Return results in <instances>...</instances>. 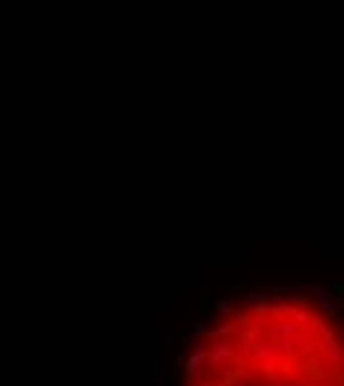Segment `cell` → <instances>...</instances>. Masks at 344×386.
I'll list each match as a JSON object with an SVG mask.
<instances>
[{
	"instance_id": "cell-12",
	"label": "cell",
	"mask_w": 344,
	"mask_h": 386,
	"mask_svg": "<svg viewBox=\"0 0 344 386\" xmlns=\"http://www.w3.org/2000/svg\"><path fill=\"white\" fill-rule=\"evenodd\" d=\"M291 315H294V321L300 324V327H306V324L312 321V315H309V312H306L303 306H300V309H291Z\"/></svg>"
},
{
	"instance_id": "cell-13",
	"label": "cell",
	"mask_w": 344,
	"mask_h": 386,
	"mask_svg": "<svg viewBox=\"0 0 344 386\" xmlns=\"http://www.w3.org/2000/svg\"><path fill=\"white\" fill-rule=\"evenodd\" d=\"M152 374H155V380H163V383H166V377H169V368H166L163 362H155V371H152Z\"/></svg>"
},
{
	"instance_id": "cell-5",
	"label": "cell",
	"mask_w": 344,
	"mask_h": 386,
	"mask_svg": "<svg viewBox=\"0 0 344 386\" xmlns=\"http://www.w3.org/2000/svg\"><path fill=\"white\" fill-rule=\"evenodd\" d=\"M250 303H255V312H258V315L273 312V306H270V300H267V294H264V291H252V294H250Z\"/></svg>"
},
{
	"instance_id": "cell-16",
	"label": "cell",
	"mask_w": 344,
	"mask_h": 386,
	"mask_svg": "<svg viewBox=\"0 0 344 386\" xmlns=\"http://www.w3.org/2000/svg\"><path fill=\"white\" fill-rule=\"evenodd\" d=\"M312 380H314V383L326 380V371H323V368H312Z\"/></svg>"
},
{
	"instance_id": "cell-1",
	"label": "cell",
	"mask_w": 344,
	"mask_h": 386,
	"mask_svg": "<svg viewBox=\"0 0 344 386\" xmlns=\"http://www.w3.org/2000/svg\"><path fill=\"white\" fill-rule=\"evenodd\" d=\"M225 362H235V365H244V359L228 348V342H214L208 348V365L211 368H222Z\"/></svg>"
},
{
	"instance_id": "cell-8",
	"label": "cell",
	"mask_w": 344,
	"mask_h": 386,
	"mask_svg": "<svg viewBox=\"0 0 344 386\" xmlns=\"http://www.w3.org/2000/svg\"><path fill=\"white\" fill-rule=\"evenodd\" d=\"M232 333H235V324H232V321L217 324V327H211V330H208L211 342H222V339H225V336H232Z\"/></svg>"
},
{
	"instance_id": "cell-18",
	"label": "cell",
	"mask_w": 344,
	"mask_h": 386,
	"mask_svg": "<svg viewBox=\"0 0 344 386\" xmlns=\"http://www.w3.org/2000/svg\"><path fill=\"white\" fill-rule=\"evenodd\" d=\"M166 386H178V380H175V377L169 374V377H166Z\"/></svg>"
},
{
	"instance_id": "cell-7",
	"label": "cell",
	"mask_w": 344,
	"mask_h": 386,
	"mask_svg": "<svg viewBox=\"0 0 344 386\" xmlns=\"http://www.w3.org/2000/svg\"><path fill=\"white\" fill-rule=\"evenodd\" d=\"M309 294H312L317 303H323L326 297H332V285H326V282H309Z\"/></svg>"
},
{
	"instance_id": "cell-4",
	"label": "cell",
	"mask_w": 344,
	"mask_h": 386,
	"mask_svg": "<svg viewBox=\"0 0 344 386\" xmlns=\"http://www.w3.org/2000/svg\"><path fill=\"white\" fill-rule=\"evenodd\" d=\"M250 351H252V356H255L258 362H276V356H279L276 342H255Z\"/></svg>"
},
{
	"instance_id": "cell-21",
	"label": "cell",
	"mask_w": 344,
	"mask_h": 386,
	"mask_svg": "<svg viewBox=\"0 0 344 386\" xmlns=\"http://www.w3.org/2000/svg\"><path fill=\"white\" fill-rule=\"evenodd\" d=\"M341 330H344V318H341Z\"/></svg>"
},
{
	"instance_id": "cell-10",
	"label": "cell",
	"mask_w": 344,
	"mask_h": 386,
	"mask_svg": "<svg viewBox=\"0 0 344 386\" xmlns=\"http://www.w3.org/2000/svg\"><path fill=\"white\" fill-rule=\"evenodd\" d=\"M241 342H244V348H252V345H255V342H258V330H255V327H247V330H241Z\"/></svg>"
},
{
	"instance_id": "cell-14",
	"label": "cell",
	"mask_w": 344,
	"mask_h": 386,
	"mask_svg": "<svg viewBox=\"0 0 344 386\" xmlns=\"http://www.w3.org/2000/svg\"><path fill=\"white\" fill-rule=\"evenodd\" d=\"M241 324H244V327H252V312H250V303H247V306L241 309Z\"/></svg>"
},
{
	"instance_id": "cell-11",
	"label": "cell",
	"mask_w": 344,
	"mask_h": 386,
	"mask_svg": "<svg viewBox=\"0 0 344 386\" xmlns=\"http://www.w3.org/2000/svg\"><path fill=\"white\" fill-rule=\"evenodd\" d=\"M214 312H217V315H232V312H235V306H232V300H225V297H222V300L214 303Z\"/></svg>"
},
{
	"instance_id": "cell-6",
	"label": "cell",
	"mask_w": 344,
	"mask_h": 386,
	"mask_svg": "<svg viewBox=\"0 0 344 386\" xmlns=\"http://www.w3.org/2000/svg\"><path fill=\"white\" fill-rule=\"evenodd\" d=\"M300 333V324L297 321H279L273 327V339H282V336H297Z\"/></svg>"
},
{
	"instance_id": "cell-19",
	"label": "cell",
	"mask_w": 344,
	"mask_h": 386,
	"mask_svg": "<svg viewBox=\"0 0 344 386\" xmlns=\"http://www.w3.org/2000/svg\"><path fill=\"white\" fill-rule=\"evenodd\" d=\"M332 291H335V294H344V282L341 285H332Z\"/></svg>"
},
{
	"instance_id": "cell-20",
	"label": "cell",
	"mask_w": 344,
	"mask_h": 386,
	"mask_svg": "<svg viewBox=\"0 0 344 386\" xmlns=\"http://www.w3.org/2000/svg\"><path fill=\"white\" fill-rule=\"evenodd\" d=\"M208 386H225V383H208Z\"/></svg>"
},
{
	"instance_id": "cell-3",
	"label": "cell",
	"mask_w": 344,
	"mask_h": 386,
	"mask_svg": "<svg viewBox=\"0 0 344 386\" xmlns=\"http://www.w3.org/2000/svg\"><path fill=\"white\" fill-rule=\"evenodd\" d=\"M208 362V351L205 348H196L193 354L187 356V362H184V374H187V383H193V377L202 371V365Z\"/></svg>"
},
{
	"instance_id": "cell-9",
	"label": "cell",
	"mask_w": 344,
	"mask_h": 386,
	"mask_svg": "<svg viewBox=\"0 0 344 386\" xmlns=\"http://www.w3.org/2000/svg\"><path fill=\"white\" fill-rule=\"evenodd\" d=\"M326 359H329V362H338V359H341V342H338L335 336L326 339Z\"/></svg>"
},
{
	"instance_id": "cell-17",
	"label": "cell",
	"mask_w": 344,
	"mask_h": 386,
	"mask_svg": "<svg viewBox=\"0 0 344 386\" xmlns=\"http://www.w3.org/2000/svg\"><path fill=\"white\" fill-rule=\"evenodd\" d=\"M193 336L202 339V336H205V324H193Z\"/></svg>"
},
{
	"instance_id": "cell-15",
	"label": "cell",
	"mask_w": 344,
	"mask_h": 386,
	"mask_svg": "<svg viewBox=\"0 0 344 386\" xmlns=\"http://www.w3.org/2000/svg\"><path fill=\"white\" fill-rule=\"evenodd\" d=\"M219 383H225V386L238 383V371H225V374H222V380H219Z\"/></svg>"
},
{
	"instance_id": "cell-2",
	"label": "cell",
	"mask_w": 344,
	"mask_h": 386,
	"mask_svg": "<svg viewBox=\"0 0 344 386\" xmlns=\"http://www.w3.org/2000/svg\"><path fill=\"white\" fill-rule=\"evenodd\" d=\"M273 342H276L279 356H294L297 351H300V345H309V336L300 330L297 336H282V339H273Z\"/></svg>"
}]
</instances>
